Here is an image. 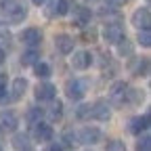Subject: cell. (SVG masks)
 <instances>
[{"instance_id": "cell-18", "label": "cell", "mask_w": 151, "mask_h": 151, "mask_svg": "<svg viewBox=\"0 0 151 151\" xmlns=\"http://www.w3.org/2000/svg\"><path fill=\"white\" fill-rule=\"evenodd\" d=\"M130 71L134 73V76H143V78L149 76V59H145V57H143V59H141V57L134 59V61L130 63Z\"/></svg>"}, {"instance_id": "cell-14", "label": "cell", "mask_w": 151, "mask_h": 151, "mask_svg": "<svg viewBox=\"0 0 151 151\" xmlns=\"http://www.w3.org/2000/svg\"><path fill=\"white\" fill-rule=\"evenodd\" d=\"M73 38L71 36H67V34H59L55 38V46H57V50L59 52H63V55H69L71 50H73Z\"/></svg>"}, {"instance_id": "cell-6", "label": "cell", "mask_w": 151, "mask_h": 151, "mask_svg": "<svg viewBox=\"0 0 151 151\" xmlns=\"http://www.w3.org/2000/svg\"><path fill=\"white\" fill-rule=\"evenodd\" d=\"M52 126L42 122V120H38V122H32V137L36 141H52Z\"/></svg>"}, {"instance_id": "cell-9", "label": "cell", "mask_w": 151, "mask_h": 151, "mask_svg": "<svg viewBox=\"0 0 151 151\" xmlns=\"http://www.w3.org/2000/svg\"><path fill=\"white\" fill-rule=\"evenodd\" d=\"M21 42L27 46V48H38L42 42V32L38 27H27L21 32Z\"/></svg>"}, {"instance_id": "cell-32", "label": "cell", "mask_w": 151, "mask_h": 151, "mask_svg": "<svg viewBox=\"0 0 151 151\" xmlns=\"http://www.w3.org/2000/svg\"><path fill=\"white\" fill-rule=\"evenodd\" d=\"M126 2V0H107V6H111V9H118V6H122Z\"/></svg>"}, {"instance_id": "cell-2", "label": "cell", "mask_w": 151, "mask_h": 151, "mask_svg": "<svg viewBox=\"0 0 151 151\" xmlns=\"http://www.w3.org/2000/svg\"><path fill=\"white\" fill-rule=\"evenodd\" d=\"M46 6H44V15L48 19H55V17H63L69 13L71 4H69V0H44Z\"/></svg>"}, {"instance_id": "cell-20", "label": "cell", "mask_w": 151, "mask_h": 151, "mask_svg": "<svg viewBox=\"0 0 151 151\" xmlns=\"http://www.w3.org/2000/svg\"><path fill=\"white\" fill-rule=\"evenodd\" d=\"M143 99H145L143 90H139V88H130V86H128V92H126V103H130V105H139Z\"/></svg>"}, {"instance_id": "cell-1", "label": "cell", "mask_w": 151, "mask_h": 151, "mask_svg": "<svg viewBox=\"0 0 151 151\" xmlns=\"http://www.w3.org/2000/svg\"><path fill=\"white\" fill-rule=\"evenodd\" d=\"M0 15L13 23H19L27 17V6L21 0H0Z\"/></svg>"}, {"instance_id": "cell-27", "label": "cell", "mask_w": 151, "mask_h": 151, "mask_svg": "<svg viewBox=\"0 0 151 151\" xmlns=\"http://www.w3.org/2000/svg\"><path fill=\"white\" fill-rule=\"evenodd\" d=\"M76 118L78 120H88L90 118V105H80L76 109Z\"/></svg>"}, {"instance_id": "cell-28", "label": "cell", "mask_w": 151, "mask_h": 151, "mask_svg": "<svg viewBox=\"0 0 151 151\" xmlns=\"http://www.w3.org/2000/svg\"><path fill=\"white\" fill-rule=\"evenodd\" d=\"M149 141H151L149 134H143V137L137 141V149H139V151H141V149H143V151H149V149H151V143H149Z\"/></svg>"}, {"instance_id": "cell-30", "label": "cell", "mask_w": 151, "mask_h": 151, "mask_svg": "<svg viewBox=\"0 0 151 151\" xmlns=\"http://www.w3.org/2000/svg\"><path fill=\"white\" fill-rule=\"evenodd\" d=\"M73 139H76V134L67 130L65 134H63V143H61V145H63V147H71V145H73Z\"/></svg>"}, {"instance_id": "cell-16", "label": "cell", "mask_w": 151, "mask_h": 151, "mask_svg": "<svg viewBox=\"0 0 151 151\" xmlns=\"http://www.w3.org/2000/svg\"><path fill=\"white\" fill-rule=\"evenodd\" d=\"M27 80L25 78H17L15 82H13V88H11V94H9V99L11 101H19L25 94V90H27Z\"/></svg>"}, {"instance_id": "cell-7", "label": "cell", "mask_w": 151, "mask_h": 151, "mask_svg": "<svg viewBox=\"0 0 151 151\" xmlns=\"http://www.w3.org/2000/svg\"><path fill=\"white\" fill-rule=\"evenodd\" d=\"M90 118L92 120H99V122H107L111 118V109H109V103L99 99L97 103L90 105Z\"/></svg>"}, {"instance_id": "cell-19", "label": "cell", "mask_w": 151, "mask_h": 151, "mask_svg": "<svg viewBox=\"0 0 151 151\" xmlns=\"http://www.w3.org/2000/svg\"><path fill=\"white\" fill-rule=\"evenodd\" d=\"M13 147H15V149H25V151H29V149H32L29 134H23V132H17V134L13 137Z\"/></svg>"}, {"instance_id": "cell-13", "label": "cell", "mask_w": 151, "mask_h": 151, "mask_svg": "<svg viewBox=\"0 0 151 151\" xmlns=\"http://www.w3.org/2000/svg\"><path fill=\"white\" fill-rule=\"evenodd\" d=\"M90 9L86 6H73V25L78 27H86L90 23Z\"/></svg>"}, {"instance_id": "cell-3", "label": "cell", "mask_w": 151, "mask_h": 151, "mask_svg": "<svg viewBox=\"0 0 151 151\" xmlns=\"http://www.w3.org/2000/svg\"><path fill=\"white\" fill-rule=\"evenodd\" d=\"M88 90V82L86 80H80V78H73L65 84V94H67V99L71 101H80L84 94Z\"/></svg>"}, {"instance_id": "cell-34", "label": "cell", "mask_w": 151, "mask_h": 151, "mask_svg": "<svg viewBox=\"0 0 151 151\" xmlns=\"http://www.w3.org/2000/svg\"><path fill=\"white\" fill-rule=\"evenodd\" d=\"M32 2H34V4H38V6H40V4H44V0H32Z\"/></svg>"}, {"instance_id": "cell-22", "label": "cell", "mask_w": 151, "mask_h": 151, "mask_svg": "<svg viewBox=\"0 0 151 151\" xmlns=\"http://www.w3.org/2000/svg\"><path fill=\"white\" fill-rule=\"evenodd\" d=\"M61 116H63V103L57 101V103H52L50 109H48V120H50V122H57V120H61Z\"/></svg>"}, {"instance_id": "cell-10", "label": "cell", "mask_w": 151, "mask_h": 151, "mask_svg": "<svg viewBox=\"0 0 151 151\" xmlns=\"http://www.w3.org/2000/svg\"><path fill=\"white\" fill-rule=\"evenodd\" d=\"M132 23H134V27H139V29H147L151 25V13H149V9L147 6L137 9L134 13H132Z\"/></svg>"}, {"instance_id": "cell-8", "label": "cell", "mask_w": 151, "mask_h": 151, "mask_svg": "<svg viewBox=\"0 0 151 151\" xmlns=\"http://www.w3.org/2000/svg\"><path fill=\"white\" fill-rule=\"evenodd\" d=\"M126 92H128V84H126L124 80L113 82V84H111V88H109L111 103H116V105H124V103H126Z\"/></svg>"}, {"instance_id": "cell-4", "label": "cell", "mask_w": 151, "mask_h": 151, "mask_svg": "<svg viewBox=\"0 0 151 151\" xmlns=\"http://www.w3.org/2000/svg\"><path fill=\"white\" fill-rule=\"evenodd\" d=\"M122 38H126V32H124V25L122 23H107L105 29H103V40L107 44H118Z\"/></svg>"}, {"instance_id": "cell-17", "label": "cell", "mask_w": 151, "mask_h": 151, "mask_svg": "<svg viewBox=\"0 0 151 151\" xmlns=\"http://www.w3.org/2000/svg\"><path fill=\"white\" fill-rule=\"evenodd\" d=\"M147 128H149V113H145L143 118H132L130 124H128V130L132 134H141V132H145Z\"/></svg>"}, {"instance_id": "cell-29", "label": "cell", "mask_w": 151, "mask_h": 151, "mask_svg": "<svg viewBox=\"0 0 151 151\" xmlns=\"http://www.w3.org/2000/svg\"><path fill=\"white\" fill-rule=\"evenodd\" d=\"M107 149L109 151H122L124 149V143L118 141V139H111V141H107Z\"/></svg>"}, {"instance_id": "cell-24", "label": "cell", "mask_w": 151, "mask_h": 151, "mask_svg": "<svg viewBox=\"0 0 151 151\" xmlns=\"http://www.w3.org/2000/svg\"><path fill=\"white\" fill-rule=\"evenodd\" d=\"M118 48H120V55H122V57H132V50H134V48H132V44L126 40V38H122V40L118 42Z\"/></svg>"}, {"instance_id": "cell-33", "label": "cell", "mask_w": 151, "mask_h": 151, "mask_svg": "<svg viewBox=\"0 0 151 151\" xmlns=\"http://www.w3.org/2000/svg\"><path fill=\"white\" fill-rule=\"evenodd\" d=\"M0 63H4V50L0 48Z\"/></svg>"}, {"instance_id": "cell-23", "label": "cell", "mask_w": 151, "mask_h": 151, "mask_svg": "<svg viewBox=\"0 0 151 151\" xmlns=\"http://www.w3.org/2000/svg\"><path fill=\"white\" fill-rule=\"evenodd\" d=\"M34 73L38 76V78H48V76H50V67H48V63L36 61V63H34Z\"/></svg>"}, {"instance_id": "cell-25", "label": "cell", "mask_w": 151, "mask_h": 151, "mask_svg": "<svg viewBox=\"0 0 151 151\" xmlns=\"http://www.w3.org/2000/svg\"><path fill=\"white\" fill-rule=\"evenodd\" d=\"M139 44L149 48L151 46V34H149V27L147 29H139Z\"/></svg>"}, {"instance_id": "cell-26", "label": "cell", "mask_w": 151, "mask_h": 151, "mask_svg": "<svg viewBox=\"0 0 151 151\" xmlns=\"http://www.w3.org/2000/svg\"><path fill=\"white\" fill-rule=\"evenodd\" d=\"M25 118H27L29 124H32V122H38V120L42 118V109H40V107H32V109L27 111V116H25Z\"/></svg>"}, {"instance_id": "cell-31", "label": "cell", "mask_w": 151, "mask_h": 151, "mask_svg": "<svg viewBox=\"0 0 151 151\" xmlns=\"http://www.w3.org/2000/svg\"><path fill=\"white\" fill-rule=\"evenodd\" d=\"M94 38H97V32H94V29H84V40L86 42H92Z\"/></svg>"}, {"instance_id": "cell-21", "label": "cell", "mask_w": 151, "mask_h": 151, "mask_svg": "<svg viewBox=\"0 0 151 151\" xmlns=\"http://www.w3.org/2000/svg\"><path fill=\"white\" fill-rule=\"evenodd\" d=\"M36 61H40V52H38L36 48L25 50V52H23V57H21V65H34Z\"/></svg>"}, {"instance_id": "cell-5", "label": "cell", "mask_w": 151, "mask_h": 151, "mask_svg": "<svg viewBox=\"0 0 151 151\" xmlns=\"http://www.w3.org/2000/svg\"><path fill=\"white\" fill-rule=\"evenodd\" d=\"M76 139L80 143H84V145H94V143L103 141V132L99 128H94V126H84L78 134H76Z\"/></svg>"}, {"instance_id": "cell-15", "label": "cell", "mask_w": 151, "mask_h": 151, "mask_svg": "<svg viewBox=\"0 0 151 151\" xmlns=\"http://www.w3.org/2000/svg\"><path fill=\"white\" fill-rule=\"evenodd\" d=\"M17 124H19V120H17V116L13 111H2L0 113V130L13 132V130H17Z\"/></svg>"}, {"instance_id": "cell-12", "label": "cell", "mask_w": 151, "mask_h": 151, "mask_svg": "<svg viewBox=\"0 0 151 151\" xmlns=\"http://www.w3.org/2000/svg\"><path fill=\"white\" fill-rule=\"evenodd\" d=\"M90 63H92V57L86 50H78V52H73V57H71V67L73 69H80V71L82 69H88Z\"/></svg>"}, {"instance_id": "cell-11", "label": "cell", "mask_w": 151, "mask_h": 151, "mask_svg": "<svg viewBox=\"0 0 151 151\" xmlns=\"http://www.w3.org/2000/svg\"><path fill=\"white\" fill-rule=\"evenodd\" d=\"M36 92V99L38 101H52L55 97H57V88L50 84V82H42V84H38L36 88H34Z\"/></svg>"}]
</instances>
